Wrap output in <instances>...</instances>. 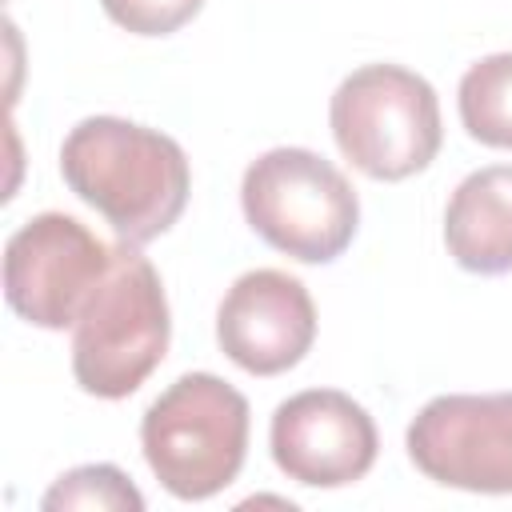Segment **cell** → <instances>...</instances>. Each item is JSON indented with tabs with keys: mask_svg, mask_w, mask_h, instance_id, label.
<instances>
[{
	"mask_svg": "<svg viewBox=\"0 0 512 512\" xmlns=\"http://www.w3.org/2000/svg\"><path fill=\"white\" fill-rule=\"evenodd\" d=\"M60 176L128 244L164 236L192 188L184 148L124 116L80 120L60 144Z\"/></svg>",
	"mask_w": 512,
	"mask_h": 512,
	"instance_id": "obj_1",
	"label": "cell"
},
{
	"mask_svg": "<svg viewBox=\"0 0 512 512\" xmlns=\"http://www.w3.org/2000/svg\"><path fill=\"white\" fill-rule=\"evenodd\" d=\"M172 336L160 272L140 244H112L108 272L72 324V376L88 396L124 400L164 360Z\"/></svg>",
	"mask_w": 512,
	"mask_h": 512,
	"instance_id": "obj_2",
	"label": "cell"
},
{
	"mask_svg": "<svg viewBox=\"0 0 512 512\" xmlns=\"http://www.w3.org/2000/svg\"><path fill=\"white\" fill-rule=\"evenodd\" d=\"M248 400L212 372L168 384L140 420V448L152 476L176 500L224 492L248 456Z\"/></svg>",
	"mask_w": 512,
	"mask_h": 512,
	"instance_id": "obj_3",
	"label": "cell"
},
{
	"mask_svg": "<svg viewBox=\"0 0 512 512\" xmlns=\"http://www.w3.org/2000/svg\"><path fill=\"white\" fill-rule=\"evenodd\" d=\"M240 208L248 228L300 264L336 260L360 224L348 176L308 148H272L244 168Z\"/></svg>",
	"mask_w": 512,
	"mask_h": 512,
	"instance_id": "obj_4",
	"label": "cell"
},
{
	"mask_svg": "<svg viewBox=\"0 0 512 512\" xmlns=\"http://www.w3.org/2000/svg\"><path fill=\"white\" fill-rule=\"evenodd\" d=\"M328 124L344 160L372 180L424 172L444 140L436 88L400 64H364L340 80Z\"/></svg>",
	"mask_w": 512,
	"mask_h": 512,
	"instance_id": "obj_5",
	"label": "cell"
},
{
	"mask_svg": "<svg viewBox=\"0 0 512 512\" xmlns=\"http://www.w3.org/2000/svg\"><path fill=\"white\" fill-rule=\"evenodd\" d=\"M108 260L112 244L92 236L76 216L40 212L4 244V300L36 328H72Z\"/></svg>",
	"mask_w": 512,
	"mask_h": 512,
	"instance_id": "obj_6",
	"label": "cell"
},
{
	"mask_svg": "<svg viewBox=\"0 0 512 512\" xmlns=\"http://www.w3.org/2000/svg\"><path fill=\"white\" fill-rule=\"evenodd\" d=\"M412 464L460 492H512V392H448L428 400L408 424Z\"/></svg>",
	"mask_w": 512,
	"mask_h": 512,
	"instance_id": "obj_7",
	"label": "cell"
},
{
	"mask_svg": "<svg viewBox=\"0 0 512 512\" xmlns=\"http://www.w3.org/2000/svg\"><path fill=\"white\" fill-rule=\"evenodd\" d=\"M268 448L276 468L308 488H344L376 464V424L364 404L336 388H308L276 404Z\"/></svg>",
	"mask_w": 512,
	"mask_h": 512,
	"instance_id": "obj_8",
	"label": "cell"
},
{
	"mask_svg": "<svg viewBox=\"0 0 512 512\" xmlns=\"http://www.w3.org/2000/svg\"><path fill=\"white\" fill-rule=\"evenodd\" d=\"M316 340V304L308 288L280 268L244 272L216 308L220 352L252 372L280 376L296 368Z\"/></svg>",
	"mask_w": 512,
	"mask_h": 512,
	"instance_id": "obj_9",
	"label": "cell"
},
{
	"mask_svg": "<svg viewBox=\"0 0 512 512\" xmlns=\"http://www.w3.org/2000/svg\"><path fill=\"white\" fill-rule=\"evenodd\" d=\"M448 256L480 276L512 272V164L468 172L444 208Z\"/></svg>",
	"mask_w": 512,
	"mask_h": 512,
	"instance_id": "obj_10",
	"label": "cell"
},
{
	"mask_svg": "<svg viewBox=\"0 0 512 512\" xmlns=\"http://www.w3.org/2000/svg\"><path fill=\"white\" fill-rule=\"evenodd\" d=\"M460 124L484 148H512V52L476 60L456 92Z\"/></svg>",
	"mask_w": 512,
	"mask_h": 512,
	"instance_id": "obj_11",
	"label": "cell"
},
{
	"mask_svg": "<svg viewBox=\"0 0 512 512\" xmlns=\"http://www.w3.org/2000/svg\"><path fill=\"white\" fill-rule=\"evenodd\" d=\"M44 512H144V496L116 464H80L64 472L40 500Z\"/></svg>",
	"mask_w": 512,
	"mask_h": 512,
	"instance_id": "obj_12",
	"label": "cell"
},
{
	"mask_svg": "<svg viewBox=\"0 0 512 512\" xmlns=\"http://www.w3.org/2000/svg\"><path fill=\"white\" fill-rule=\"evenodd\" d=\"M100 4L112 24L136 36H172L204 8V0H100Z\"/></svg>",
	"mask_w": 512,
	"mask_h": 512,
	"instance_id": "obj_13",
	"label": "cell"
}]
</instances>
